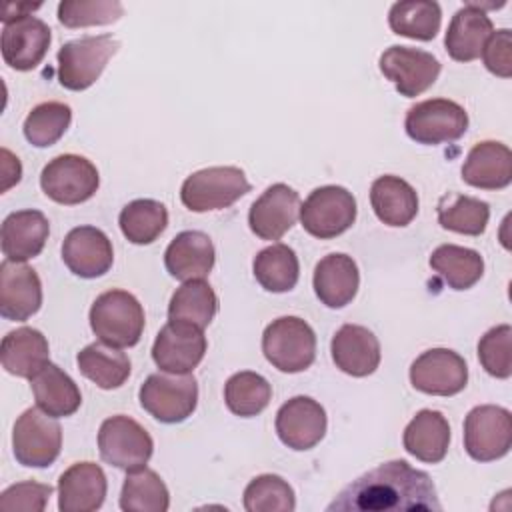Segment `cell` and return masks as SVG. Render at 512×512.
Wrapping results in <instances>:
<instances>
[{
	"label": "cell",
	"mask_w": 512,
	"mask_h": 512,
	"mask_svg": "<svg viewBox=\"0 0 512 512\" xmlns=\"http://www.w3.org/2000/svg\"><path fill=\"white\" fill-rule=\"evenodd\" d=\"M512 446V416L506 408L482 404L464 418V448L478 462L498 460Z\"/></svg>",
	"instance_id": "cell-12"
},
{
	"label": "cell",
	"mask_w": 512,
	"mask_h": 512,
	"mask_svg": "<svg viewBox=\"0 0 512 512\" xmlns=\"http://www.w3.org/2000/svg\"><path fill=\"white\" fill-rule=\"evenodd\" d=\"M214 260V244L210 236L200 230H184L176 234L164 252L166 270L172 278L182 282L204 280L210 274Z\"/></svg>",
	"instance_id": "cell-23"
},
{
	"label": "cell",
	"mask_w": 512,
	"mask_h": 512,
	"mask_svg": "<svg viewBox=\"0 0 512 512\" xmlns=\"http://www.w3.org/2000/svg\"><path fill=\"white\" fill-rule=\"evenodd\" d=\"M406 134L418 144H442L458 140L468 128L466 110L446 98H432L414 104L406 112Z\"/></svg>",
	"instance_id": "cell-11"
},
{
	"label": "cell",
	"mask_w": 512,
	"mask_h": 512,
	"mask_svg": "<svg viewBox=\"0 0 512 512\" xmlns=\"http://www.w3.org/2000/svg\"><path fill=\"white\" fill-rule=\"evenodd\" d=\"M462 180L482 190L506 188L512 182L510 148L496 140H484L474 144L464 160Z\"/></svg>",
	"instance_id": "cell-25"
},
{
	"label": "cell",
	"mask_w": 512,
	"mask_h": 512,
	"mask_svg": "<svg viewBox=\"0 0 512 512\" xmlns=\"http://www.w3.org/2000/svg\"><path fill=\"white\" fill-rule=\"evenodd\" d=\"M262 352L280 372H304L316 358V334L302 318L282 316L266 326Z\"/></svg>",
	"instance_id": "cell-3"
},
{
	"label": "cell",
	"mask_w": 512,
	"mask_h": 512,
	"mask_svg": "<svg viewBox=\"0 0 512 512\" xmlns=\"http://www.w3.org/2000/svg\"><path fill=\"white\" fill-rule=\"evenodd\" d=\"M46 336L30 326L16 328L2 338L0 358L8 374L32 380L50 360Z\"/></svg>",
	"instance_id": "cell-28"
},
{
	"label": "cell",
	"mask_w": 512,
	"mask_h": 512,
	"mask_svg": "<svg viewBox=\"0 0 512 512\" xmlns=\"http://www.w3.org/2000/svg\"><path fill=\"white\" fill-rule=\"evenodd\" d=\"M2 172H4V184H2V192L8 190L12 184H16L22 176V166H20V160L16 156H12L10 150L2 148Z\"/></svg>",
	"instance_id": "cell-47"
},
{
	"label": "cell",
	"mask_w": 512,
	"mask_h": 512,
	"mask_svg": "<svg viewBox=\"0 0 512 512\" xmlns=\"http://www.w3.org/2000/svg\"><path fill=\"white\" fill-rule=\"evenodd\" d=\"M62 260L68 270L80 278H98L114 262L110 238L94 226L72 228L62 242Z\"/></svg>",
	"instance_id": "cell-19"
},
{
	"label": "cell",
	"mask_w": 512,
	"mask_h": 512,
	"mask_svg": "<svg viewBox=\"0 0 512 512\" xmlns=\"http://www.w3.org/2000/svg\"><path fill=\"white\" fill-rule=\"evenodd\" d=\"M356 220V200L342 186H320L300 206L302 228L320 240L336 238Z\"/></svg>",
	"instance_id": "cell-9"
},
{
	"label": "cell",
	"mask_w": 512,
	"mask_h": 512,
	"mask_svg": "<svg viewBox=\"0 0 512 512\" xmlns=\"http://www.w3.org/2000/svg\"><path fill=\"white\" fill-rule=\"evenodd\" d=\"M250 192L246 174L236 166H210L190 174L180 188L182 204L192 212H210L232 206Z\"/></svg>",
	"instance_id": "cell-5"
},
{
	"label": "cell",
	"mask_w": 512,
	"mask_h": 512,
	"mask_svg": "<svg viewBox=\"0 0 512 512\" xmlns=\"http://www.w3.org/2000/svg\"><path fill=\"white\" fill-rule=\"evenodd\" d=\"M50 496H52L50 484H40V482H32V480L16 482L0 494V510L42 512L46 508Z\"/></svg>",
	"instance_id": "cell-45"
},
{
	"label": "cell",
	"mask_w": 512,
	"mask_h": 512,
	"mask_svg": "<svg viewBox=\"0 0 512 512\" xmlns=\"http://www.w3.org/2000/svg\"><path fill=\"white\" fill-rule=\"evenodd\" d=\"M314 292L328 308H344L358 292L360 272L352 256L328 254L314 268Z\"/></svg>",
	"instance_id": "cell-27"
},
{
	"label": "cell",
	"mask_w": 512,
	"mask_h": 512,
	"mask_svg": "<svg viewBox=\"0 0 512 512\" xmlns=\"http://www.w3.org/2000/svg\"><path fill=\"white\" fill-rule=\"evenodd\" d=\"M370 204L374 214L386 226H408L418 214V194L400 176L384 174L370 186Z\"/></svg>",
	"instance_id": "cell-29"
},
{
	"label": "cell",
	"mask_w": 512,
	"mask_h": 512,
	"mask_svg": "<svg viewBox=\"0 0 512 512\" xmlns=\"http://www.w3.org/2000/svg\"><path fill=\"white\" fill-rule=\"evenodd\" d=\"M62 448V428L54 416L40 408L24 410L12 430V452L28 468L50 466Z\"/></svg>",
	"instance_id": "cell-7"
},
{
	"label": "cell",
	"mask_w": 512,
	"mask_h": 512,
	"mask_svg": "<svg viewBox=\"0 0 512 512\" xmlns=\"http://www.w3.org/2000/svg\"><path fill=\"white\" fill-rule=\"evenodd\" d=\"M218 312V296L206 280L184 282L170 298L168 318L206 328Z\"/></svg>",
	"instance_id": "cell-36"
},
{
	"label": "cell",
	"mask_w": 512,
	"mask_h": 512,
	"mask_svg": "<svg viewBox=\"0 0 512 512\" xmlns=\"http://www.w3.org/2000/svg\"><path fill=\"white\" fill-rule=\"evenodd\" d=\"M328 512L442 510L432 478L406 460H390L352 480L328 504Z\"/></svg>",
	"instance_id": "cell-1"
},
{
	"label": "cell",
	"mask_w": 512,
	"mask_h": 512,
	"mask_svg": "<svg viewBox=\"0 0 512 512\" xmlns=\"http://www.w3.org/2000/svg\"><path fill=\"white\" fill-rule=\"evenodd\" d=\"M442 22V10L432 0H404L392 4L388 12L390 30L412 40H432Z\"/></svg>",
	"instance_id": "cell-35"
},
{
	"label": "cell",
	"mask_w": 512,
	"mask_h": 512,
	"mask_svg": "<svg viewBox=\"0 0 512 512\" xmlns=\"http://www.w3.org/2000/svg\"><path fill=\"white\" fill-rule=\"evenodd\" d=\"M270 398V382L262 374L250 370L232 374L224 386V402L228 410L240 418L260 414L270 404Z\"/></svg>",
	"instance_id": "cell-40"
},
{
	"label": "cell",
	"mask_w": 512,
	"mask_h": 512,
	"mask_svg": "<svg viewBox=\"0 0 512 512\" xmlns=\"http://www.w3.org/2000/svg\"><path fill=\"white\" fill-rule=\"evenodd\" d=\"M30 386L38 408L54 418L72 416L82 404V394L76 382L60 366L52 362H48L30 380Z\"/></svg>",
	"instance_id": "cell-31"
},
{
	"label": "cell",
	"mask_w": 512,
	"mask_h": 512,
	"mask_svg": "<svg viewBox=\"0 0 512 512\" xmlns=\"http://www.w3.org/2000/svg\"><path fill=\"white\" fill-rule=\"evenodd\" d=\"M488 218L490 206L480 198L448 192L438 200V222L446 230L466 236H480L486 230Z\"/></svg>",
	"instance_id": "cell-39"
},
{
	"label": "cell",
	"mask_w": 512,
	"mask_h": 512,
	"mask_svg": "<svg viewBox=\"0 0 512 512\" xmlns=\"http://www.w3.org/2000/svg\"><path fill=\"white\" fill-rule=\"evenodd\" d=\"M50 40L46 22L32 14L16 16L2 26V58L14 70H32L46 56Z\"/></svg>",
	"instance_id": "cell-16"
},
{
	"label": "cell",
	"mask_w": 512,
	"mask_h": 512,
	"mask_svg": "<svg viewBox=\"0 0 512 512\" xmlns=\"http://www.w3.org/2000/svg\"><path fill=\"white\" fill-rule=\"evenodd\" d=\"M118 224L128 242L152 244L168 226V210L158 200L138 198L120 210Z\"/></svg>",
	"instance_id": "cell-38"
},
{
	"label": "cell",
	"mask_w": 512,
	"mask_h": 512,
	"mask_svg": "<svg viewBox=\"0 0 512 512\" xmlns=\"http://www.w3.org/2000/svg\"><path fill=\"white\" fill-rule=\"evenodd\" d=\"M512 328L500 324L490 328L478 342V360L494 378H510L512 374Z\"/></svg>",
	"instance_id": "cell-44"
},
{
	"label": "cell",
	"mask_w": 512,
	"mask_h": 512,
	"mask_svg": "<svg viewBox=\"0 0 512 512\" xmlns=\"http://www.w3.org/2000/svg\"><path fill=\"white\" fill-rule=\"evenodd\" d=\"M430 266L452 290H468L484 274L482 256L472 248L456 244L438 246L430 256Z\"/></svg>",
	"instance_id": "cell-33"
},
{
	"label": "cell",
	"mask_w": 512,
	"mask_h": 512,
	"mask_svg": "<svg viewBox=\"0 0 512 512\" xmlns=\"http://www.w3.org/2000/svg\"><path fill=\"white\" fill-rule=\"evenodd\" d=\"M330 352L336 368L356 378L372 374L380 364V342L360 324L340 326L332 336Z\"/></svg>",
	"instance_id": "cell-21"
},
{
	"label": "cell",
	"mask_w": 512,
	"mask_h": 512,
	"mask_svg": "<svg viewBox=\"0 0 512 512\" xmlns=\"http://www.w3.org/2000/svg\"><path fill=\"white\" fill-rule=\"evenodd\" d=\"M244 508L248 512H292L296 508V496L282 476L262 474L248 482Z\"/></svg>",
	"instance_id": "cell-42"
},
{
	"label": "cell",
	"mask_w": 512,
	"mask_h": 512,
	"mask_svg": "<svg viewBox=\"0 0 512 512\" xmlns=\"http://www.w3.org/2000/svg\"><path fill=\"white\" fill-rule=\"evenodd\" d=\"M482 58H484V66L492 74L500 78H510L512 76V32L508 28L492 32L488 42L484 44Z\"/></svg>",
	"instance_id": "cell-46"
},
{
	"label": "cell",
	"mask_w": 512,
	"mask_h": 512,
	"mask_svg": "<svg viewBox=\"0 0 512 512\" xmlns=\"http://www.w3.org/2000/svg\"><path fill=\"white\" fill-rule=\"evenodd\" d=\"M120 42L112 34L82 36L58 50V80L64 88L80 92L90 88L118 52Z\"/></svg>",
	"instance_id": "cell-6"
},
{
	"label": "cell",
	"mask_w": 512,
	"mask_h": 512,
	"mask_svg": "<svg viewBox=\"0 0 512 512\" xmlns=\"http://www.w3.org/2000/svg\"><path fill=\"white\" fill-rule=\"evenodd\" d=\"M254 278L268 292H288L296 286L300 264L296 252L286 244H272L260 250L252 262Z\"/></svg>",
	"instance_id": "cell-34"
},
{
	"label": "cell",
	"mask_w": 512,
	"mask_h": 512,
	"mask_svg": "<svg viewBox=\"0 0 512 512\" xmlns=\"http://www.w3.org/2000/svg\"><path fill=\"white\" fill-rule=\"evenodd\" d=\"M72 110L64 102H42L30 110L24 120V136L36 148L56 144L68 130Z\"/></svg>",
	"instance_id": "cell-41"
},
{
	"label": "cell",
	"mask_w": 512,
	"mask_h": 512,
	"mask_svg": "<svg viewBox=\"0 0 512 512\" xmlns=\"http://www.w3.org/2000/svg\"><path fill=\"white\" fill-rule=\"evenodd\" d=\"M50 224L40 210H18L2 222V252L6 260L26 262L38 256L48 240Z\"/></svg>",
	"instance_id": "cell-26"
},
{
	"label": "cell",
	"mask_w": 512,
	"mask_h": 512,
	"mask_svg": "<svg viewBox=\"0 0 512 512\" xmlns=\"http://www.w3.org/2000/svg\"><path fill=\"white\" fill-rule=\"evenodd\" d=\"M40 186L50 200L72 206L86 202L96 194L100 176L88 158L78 154H60L42 168Z\"/></svg>",
	"instance_id": "cell-10"
},
{
	"label": "cell",
	"mask_w": 512,
	"mask_h": 512,
	"mask_svg": "<svg viewBox=\"0 0 512 512\" xmlns=\"http://www.w3.org/2000/svg\"><path fill=\"white\" fill-rule=\"evenodd\" d=\"M106 474L94 462H76L58 480V508L62 512H94L106 498Z\"/></svg>",
	"instance_id": "cell-22"
},
{
	"label": "cell",
	"mask_w": 512,
	"mask_h": 512,
	"mask_svg": "<svg viewBox=\"0 0 512 512\" xmlns=\"http://www.w3.org/2000/svg\"><path fill=\"white\" fill-rule=\"evenodd\" d=\"M206 354V336L202 328L168 320L152 344V360L164 372L190 374Z\"/></svg>",
	"instance_id": "cell-14"
},
{
	"label": "cell",
	"mask_w": 512,
	"mask_h": 512,
	"mask_svg": "<svg viewBox=\"0 0 512 512\" xmlns=\"http://www.w3.org/2000/svg\"><path fill=\"white\" fill-rule=\"evenodd\" d=\"M300 216V196L288 184L268 186L250 206V230L262 240H280Z\"/></svg>",
	"instance_id": "cell-18"
},
{
	"label": "cell",
	"mask_w": 512,
	"mask_h": 512,
	"mask_svg": "<svg viewBox=\"0 0 512 512\" xmlns=\"http://www.w3.org/2000/svg\"><path fill=\"white\" fill-rule=\"evenodd\" d=\"M410 382L418 392L432 396H454L466 388L468 366L464 358L448 348L422 352L410 366Z\"/></svg>",
	"instance_id": "cell-15"
},
{
	"label": "cell",
	"mask_w": 512,
	"mask_h": 512,
	"mask_svg": "<svg viewBox=\"0 0 512 512\" xmlns=\"http://www.w3.org/2000/svg\"><path fill=\"white\" fill-rule=\"evenodd\" d=\"M404 450L414 458L436 464L444 460L450 444V424L438 410H420L404 428Z\"/></svg>",
	"instance_id": "cell-30"
},
{
	"label": "cell",
	"mask_w": 512,
	"mask_h": 512,
	"mask_svg": "<svg viewBox=\"0 0 512 512\" xmlns=\"http://www.w3.org/2000/svg\"><path fill=\"white\" fill-rule=\"evenodd\" d=\"M42 306V282L34 268L4 260L0 264V314L24 322Z\"/></svg>",
	"instance_id": "cell-20"
},
{
	"label": "cell",
	"mask_w": 512,
	"mask_h": 512,
	"mask_svg": "<svg viewBox=\"0 0 512 512\" xmlns=\"http://www.w3.org/2000/svg\"><path fill=\"white\" fill-rule=\"evenodd\" d=\"M98 450L104 462L130 472L146 466L154 452V442L134 418L118 414L102 422L98 430Z\"/></svg>",
	"instance_id": "cell-8"
},
{
	"label": "cell",
	"mask_w": 512,
	"mask_h": 512,
	"mask_svg": "<svg viewBox=\"0 0 512 512\" xmlns=\"http://www.w3.org/2000/svg\"><path fill=\"white\" fill-rule=\"evenodd\" d=\"M380 72L394 88L406 96L414 98L426 92L438 78L442 64L436 56L426 50L410 46H390L380 54Z\"/></svg>",
	"instance_id": "cell-13"
},
{
	"label": "cell",
	"mask_w": 512,
	"mask_h": 512,
	"mask_svg": "<svg viewBox=\"0 0 512 512\" xmlns=\"http://www.w3.org/2000/svg\"><path fill=\"white\" fill-rule=\"evenodd\" d=\"M492 32L494 24L484 12V8L480 4L470 2L462 6L448 24L444 36L446 52L456 62H472L482 54L484 44L488 42Z\"/></svg>",
	"instance_id": "cell-24"
},
{
	"label": "cell",
	"mask_w": 512,
	"mask_h": 512,
	"mask_svg": "<svg viewBox=\"0 0 512 512\" xmlns=\"http://www.w3.org/2000/svg\"><path fill=\"white\" fill-rule=\"evenodd\" d=\"M142 304L126 290L102 292L90 308V328L100 342L130 348L138 344L144 330Z\"/></svg>",
	"instance_id": "cell-2"
},
{
	"label": "cell",
	"mask_w": 512,
	"mask_h": 512,
	"mask_svg": "<svg viewBox=\"0 0 512 512\" xmlns=\"http://www.w3.org/2000/svg\"><path fill=\"white\" fill-rule=\"evenodd\" d=\"M170 494L164 480L150 468L130 470L120 492V508L124 512H166Z\"/></svg>",
	"instance_id": "cell-37"
},
{
	"label": "cell",
	"mask_w": 512,
	"mask_h": 512,
	"mask_svg": "<svg viewBox=\"0 0 512 512\" xmlns=\"http://www.w3.org/2000/svg\"><path fill=\"white\" fill-rule=\"evenodd\" d=\"M82 376L92 380L102 390L120 388L130 376V360L116 346L94 342L82 348L76 356Z\"/></svg>",
	"instance_id": "cell-32"
},
{
	"label": "cell",
	"mask_w": 512,
	"mask_h": 512,
	"mask_svg": "<svg viewBox=\"0 0 512 512\" xmlns=\"http://www.w3.org/2000/svg\"><path fill=\"white\" fill-rule=\"evenodd\" d=\"M326 412L310 396H294L276 412V434L292 450H310L326 434Z\"/></svg>",
	"instance_id": "cell-17"
},
{
	"label": "cell",
	"mask_w": 512,
	"mask_h": 512,
	"mask_svg": "<svg viewBox=\"0 0 512 512\" xmlns=\"http://www.w3.org/2000/svg\"><path fill=\"white\" fill-rule=\"evenodd\" d=\"M140 406L164 424L184 422L198 404V384L192 374L156 372L138 390Z\"/></svg>",
	"instance_id": "cell-4"
},
{
	"label": "cell",
	"mask_w": 512,
	"mask_h": 512,
	"mask_svg": "<svg viewBox=\"0 0 512 512\" xmlns=\"http://www.w3.org/2000/svg\"><path fill=\"white\" fill-rule=\"evenodd\" d=\"M124 14L118 0H64L58 4V22L66 28L104 26Z\"/></svg>",
	"instance_id": "cell-43"
}]
</instances>
